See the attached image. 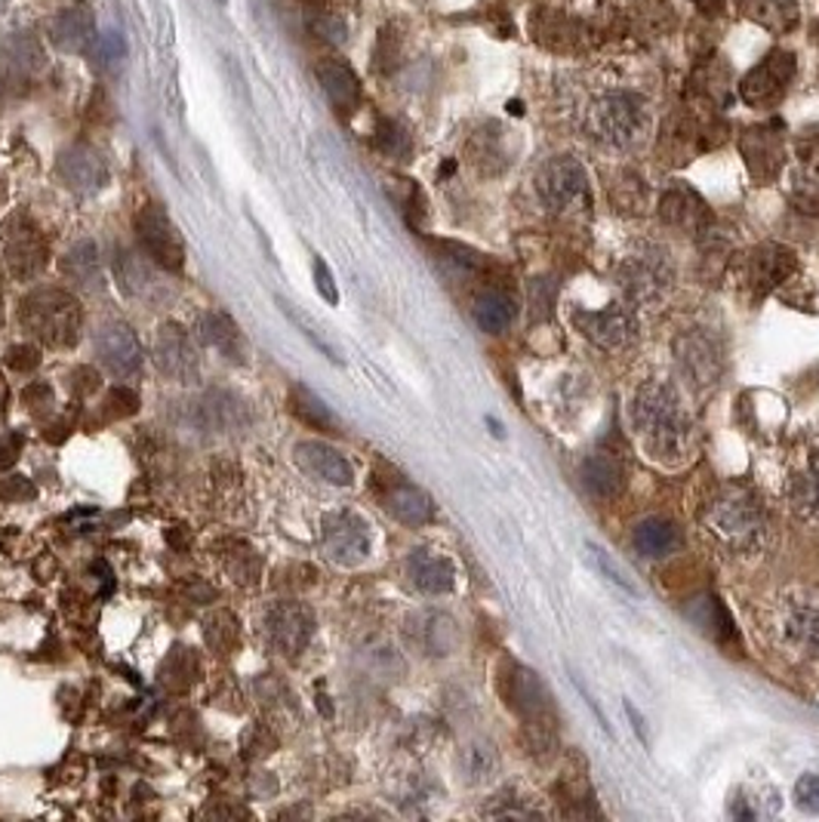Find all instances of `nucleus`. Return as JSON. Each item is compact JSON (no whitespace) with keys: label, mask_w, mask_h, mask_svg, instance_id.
<instances>
[{"label":"nucleus","mask_w":819,"mask_h":822,"mask_svg":"<svg viewBox=\"0 0 819 822\" xmlns=\"http://www.w3.org/2000/svg\"><path fill=\"white\" fill-rule=\"evenodd\" d=\"M632 432L641 447L663 466L684 463L694 444V422L680 407L675 388L663 379L641 382L632 398Z\"/></svg>","instance_id":"1"},{"label":"nucleus","mask_w":819,"mask_h":822,"mask_svg":"<svg viewBox=\"0 0 819 822\" xmlns=\"http://www.w3.org/2000/svg\"><path fill=\"white\" fill-rule=\"evenodd\" d=\"M19 324L29 330V336L49 348H68L78 342L84 311L71 293H65L59 287H41L22 299Z\"/></svg>","instance_id":"2"},{"label":"nucleus","mask_w":819,"mask_h":822,"mask_svg":"<svg viewBox=\"0 0 819 822\" xmlns=\"http://www.w3.org/2000/svg\"><path fill=\"white\" fill-rule=\"evenodd\" d=\"M496 690L506 699L511 712L518 714V721L530 730V740H549V733L555 730V706H552V693L545 690L540 675L533 668L521 666V663H502L499 678H496Z\"/></svg>","instance_id":"3"},{"label":"nucleus","mask_w":819,"mask_h":822,"mask_svg":"<svg viewBox=\"0 0 819 822\" xmlns=\"http://www.w3.org/2000/svg\"><path fill=\"white\" fill-rule=\"evenodd\" d=\"M648 126V105L632 93H607L588 111L591 136L604 145H613V148H629L634 142H641Z\"/></svg>","instance_id":"4"},{"label":"nucleus","mask_w":819,"mask_h":822,"mask_svg":"<svg viewBox=\"0 0 819 822\" xmlns=\"http://www.w3.org/2000/svg\"><path fill=\"white\" fill-rule=\"evenodd\" d=\"M47 237L25 213H13L0 225V271L13 280H32L47 268Z\"/></svg>","instance_id":"5"},{"label":"nucleus","mask_w":819,"mask_h":822,"mask_svg":"<svg viewBox=\"0 0 819 822\" xmlns=\"http://www.w3.org/2000/svg\"><path fill=\"white\" fill-rule=\"evenodd\" d=\"M742 287L752 293V299H764V296L783 287L795 278L798 271V259L795 253L783 244H761L745 259H742Z\"/></svg>","instance_id":"6"},{"label":"nucleus","mask_w":819,"mask_h":822,"mask_svg":"<svg viewBox=\"0 0 819 822\" xmlns=\"http://www.w3.org/2000/svg\"><path fill=\"white\" fill-rule=\"evenodd\" d=\"M136 232H140L142 253H145L152 263L161 265V268H167V271H179V268L186 265L182 237L176 234L173 222L157 203H148L140 216H136Z\"/></svg>","instance_id":"7"},{"label":"nucleus","mask_w":819,"mask_h":822,"mask_svg":"<svg viewBox=\"0 0 819 822\" xmlns=\"http://www.w3.org/2000/svg\"><path fill=\"white\" fill-rule=\"evenodd\" d=\"M742 160L757 182H771L779 176L783 164H786V142H783V124L771 121V124L752 126L742 133Z\"/></svg>","instance_id":"8"},{"label":"nucleus","mask_w":819,"mask_h":822,"mask_svg":"<svg viewBox=\"0 0 819 822\" xmlns=\"http://www.w3.org/2000/svg\"><path fill=\"white\" fill-rule=\"evenodd\" d=\"M792 78H795V56L792 53H771L767 59H761L745 75L740 93L749 105L767 109V105H776L786 96Z\"/></svg>","instance_id":"9"},{"label":"nucleus","mask_w":819,"mask_h":822,"mask_svg":"<svg viewBox=\"0 0 819 822\" xmlns=\"http://www.w3.org/2000/svg\"><path fill=\"white\" fill-rule=\"evenodd\" d=\"M536 188H540L542 201L552 210H567L573 203H579L588 191L586 167L571 155H561L549 160L536 176Z\"/></svg>","instance_id":"10"},{"label":"nucleus","mask_w":819,"mask_h":822,"mask_svg":"<svg viewBox=\"0 0 819 822\" xmlns=\"http://www.w3.org/2000/svg\"><path fill=\"white\" fill-rule=\"evenodd\" d=\"M324 548L342 567H355L370 555V530L355 512H336L324 518Z\"/></svg>","instance_id":"11"},{"label":"nucleus","mask_w":819,"mask_h":822,"mask_svg":"<svg viewBox=\"0 0 819 822\" xmlns=\"http://www.w3.org/2000/svg\"><path fill=\"white\" fill-rule=\"evenodd\" d=\"M311 632H314V620H311L309 610L296 601H278L265 613V635L272 641V647L284 656H296V653L306 651Z\"/></svg>","instance_id":"12"},{"label":"nucleus","mask_w":819,"mask_h":822,"mask_svg":"<svg viewBox=\"0 0 819 822\" xmlns=\"http://www.w3.org/2000/svg\"><path fill=\"white\" fill-rule=\"evenodd\" d=\"M96 357L118 379L140 376L142 370L140 340H136V333L130 326L118 324V321L99 326V333H96Z\"/></svg>","instance_id":"13"},{"label":"nucleus","mask_w":819,"mask_h":822,"mask_svg":"<svg viewBox=\"0 0 819 822\" xmlns=\"http://www.w3.org/2000/svg\"><path fill=\"white\" fill-rule=\"evenodd\" d=\"M573 324H576V330L583 336H588V340L595 342V345H601V348L626 345L634 336V330H638L632 309H626L619 302H610L601 311H573Z\"/></svg>","instance_id":"14"},{"label":"nucleus","mask_w":819,"mask_h":822,"mask_svg":"<svg viewBox=\"0 0 819 822\" xmlns=\"http://www.w3.org/2000/svg\"><path fill=\"white\" fill-rule=\"evenodd\" d=\"M155 364L164 376L176 382H191L198 376V352L191 336L179 324H164L155 336Z\"/></svg>","instance_id":"15"},{"label":"nucleus","mask_w":819,"mask_h":822,"mask_svg":"<svg viewBox=\"0 0 819 822\" xmlns=\"http://www.w3.org/2000/svg\"><path fill=\"white\" fill-rule=\"evenodd\" d=\"M619 284H626L632 299L653 302L672 284V271H668V265H665L660 253L644 249V253H634L632 259L622 265V280Z\"/></svg>","instance_id":"16"},{"label":"nucleus","mask_w":819,"mask_h":822,"mask_svg":"<svg viewBox=\"0 0 819 822\" xmlns=\"http://www.w3.org/2000/svg\"><path fill=\"white\" fill-rule=\"evenodd\" d=\"M660 213L672 229H680L687 234H702L711 229V210L694 188L684 186V182H675L665 191L663 201H660Z\"/></svg>","instance_id":"17"},{"label":"nucleus","mask_w":819,"mask_h":822,"mask_svg":"<svg viewBox=\"0 0 819 822\" xmlns=\"http://www.w3.org/2000/svg\"><path fill=\"white\" fill-rule=\"evenodd\" d=\"M711 527L727 540H749L761 530V509L745 493H727L711 509Z\"/></svg>","instance_id":"18"},{"label":"nucleus","mask_w":819,"mask_h":822,"mask_svg":"<svg viewBox=\"0 0 819 822\" xmlns=\"http://www.w3.org/2000/svg\"><path fill=\"white\" fill-rule=\"evenodd\" d=\"M294 459L299 463V468H306L309 475H314V478H321L327 484L348 487V484L355 481L352 463L340 451H333L330 444H321V441H302V444H296Z\"/></svg>","instance_id":"19"},{"label":"nucleus","mask_w":819,"mask_h":822,"mask_svg":"<svg viewBox=\"0 0 819 822\" xmlns=\"http://www.w3.org/2000/svg\"><path fill=\"white\" fill-rule=\"evenodd\" d=\"M383 509H386L395 521H401L407 527H422L429 524L434 514L432 499L425 490H419L417 484L403 481V478H395L388 481V487L383 490Z\"/></svg>","instance_id":"20"},{"label":"nucleus","mask_w":819,"mask_h":822,"mask_svg":"<svg viewBox=\"0 0 819 822\" xmlns=\"http://www.w3.org/2000/svg\"><path fill=\"white\" fill-rule=\"evenodd\" d=\"M407 574H410V582L425 595H447L456 586V567L432 548H417L407 558Z\"/></svg>","instance_id":"21"},{"label":"nucleus","mask_w":819,"mask_h":822,"mask_svg":"<svg viewBox=\"0 0 819 822\" xmlns=\"http://www.w3.org/2000/svg\"><path fill=\"white\" fill-rule=\"evenodd\" d=\"M93 13L84 3L63 10L59 16L53 19V29H49V41L63 49V53H87V49L93 47Z\"/></svg>","instance_id":"22"},{"label":"nucleus","mask_w":819,"mask_h":822,"mask_svg":"<svg viewBox=\"0 0 819 822\" xmlns=\"http://www.w3.org/2000/svg\"><path fill=\"white\" fill-rule=\"evenodd\" d=\"M579 478H583L591 497L607 499V502L619 499L622 490H626V468L610 453H591L579 468Z\"/></svg>","instance_id":"23"},{"label":"nucleus","mask_w":819,"mask_h":822,"mask_svg":"<svg viewBox=\"0 0 819 822\" xmlns=\"http://www.w3.org/2000/svg\"><path fill=\"white\" fill-rule=\"evenodd\" d=\"M318 80H321L327 99L333 102V109L340 114H352L361 105V80L342 59L318 63Z\"/></svg>","instance_id":"24"},{"label":"nucleus","mask_w":819,"mask_h":822,"mask_svg":"<svg viewBox=\"0 0 819 822\" xmlns=\"http://www.w3.org/2000/svg\"><path fill=\"white\" fill-rule=\"evenodd\" d=\"M198 340L210 348H217L219 355H225L232 364L244 360V342H241V330L234 326V321L222 311H207L198 321Z\"/></svg>","instance_id":"25"},{"label":"nucleus","mask_w":819,"mask_h":822,"mask_svg":"<svg viewBox=\"0 0 819 822\" xmlns=\"http://www.w3.org/2000/svg\"><path fill=\"white\" fill-rule=\"evenodd\" d=\"M634 548L648 558H665V555H675L680 545H684V536H680V527L668 518H648L641 521L632 533Z\"/></svg>","instance_id":"26"},{"label":"nucleus","mask_w":819,"mask_h":822,"mask_svg":"<svg viewBox=\"0 0 819 822\" xmlns=\"http://www.w3.org/2000/svg\"><path fill=\"white\" fill-rule=\"evenodd\" d=\"M413 641L429 656H447L456 647V622L444 613H422L419 625H413Z\"/></svg>","instance_id":"27"},{"label":"nucleus","mask_w":819,"mask_h":822,"mask_svg":"<svg viewBox=\"0 0 819 822\" xmlns=\"http://www.w3.org/2000/svg\"><path fill=\"white\" fill-rule=\"evenodd\" d=\"M792 509L807 521H819V451H810L807 463L792 475Z\"/></svg>","instance_id":"28"},{"label":"nucleus","mask_w":819,"mask_h":822,"mask_svg":"<svg viewBox=\"0 0 819 822\" xmlns=\"http://www.w3.org/2000/svg\"><path fill=\"white\" fill-rule=\"evenodd\" d=\"M687 616L694 620V625L699 632H706L711 641L718 644H730L737 641V625L730 620L727 607L718 601V598H696L694 607L687 610Z\"/></svg>","instance_id":"29"},{"label":"nucleus","mask_w":819,"mask_h":822,"mask_svg":"<svg viewBox=\"0 0 819 822\" xmlns=\"http://www.w3.org/2000/svg\"><path fill=\"white\" fill-rule=\"evenodd\" d=\"M742 13L755 19L761 29L776 34L792 32L798 25V3L795 0H745Z\"/></svg>","instance_id":"30"},{"label":"nucleus","mask_w":819,"mask_h":822,"mask_svg":"<svg viewBox=\"0 0 819 822\" xmlns=\"http://www.w3.org/2000/svg\"><path fill=\"white\" fill-rule=\"evenodd\" d=\"M783 629L795 647H801L810 656H819V604L788 607Z\"/></svg>","instance_id":"31"},{"label":"nucleus","mask_w":819,"mask_h":822,"mask_svg":"<svg viewBox=\"0 0 819 822\" xmlns=\"http://www.w3.org/2000/svg\"><path fill=\"white\" fill-rule=\"evenodd\" d=\"M59 173H63V179L71 188H78V191H96V188L106 182V167H102V160L93 155V152H84V148H75V152H68L63 157V164H59Z\"/></svg>","instance_id":"32"},{"label":"nucleus","mask_w":819,"mask_h":822,"mask_svg":"<svg viewBox=\"0 0 819 822\" xmlns=\"http://www.w3.org/2000/svg\"><path fill=\"white\" fill-rule=\"evenodd\" d=\"M795 198L807 207H819V140H804L798 145Z\"/></svg>","instance_id":"33"},{"label":"nucleus","mask_w":819,"mask_h":822,"mask_svg":"<svg viewBox=\"0 0 819 822\" xmlns=\"http://www.w3.org/2000/svg\"><path fill=\"white\" fill-rule=\"evenodd\" d=\"M472 311H475V321L484 333H506L514 321V302L499 290L480 293Z\"/></svg>","instance_id":"34"},{"label":"nucleus","mask_w":819,"mask_h":822,"mask_svg":"<svg viewBox=\"0 0 819 822\" xmlns=\"http://www.w3.org/2000/svg\"><path fill=\"white\" fill-rule=\"evenodd\" d=\"M290 410L296 413V420H302L306 425L324 429V432H336V416L327 410V403L321 401L318 395H311L309 388H294V395H290Z\"/></svg>","instance_id":"35"},{"label":"nucleus","mask_w":819,"mask_h":822,"mask_svg":"<svg viewBox=\"0 0 819 822\" xmlns=\"http://www.w3.org/2000/svg\"><path fill=\"white\" fill-rule=\"evenodd\" d=\"M63 271L68 278L78 280V284L93 287L96 280H99V247H96L93 241H78L75 247L65 253Z\"/></svg>","instance_id":"36"},{"label":"nucleus","mask_w":819,"mask_h":822,"mask_svg":"<svg viewBox=\"0 0 819 822\" xmlns=\"http://www.w3.org/2000/svg\"><path fill=\"white\" fill-rule=\"evenodd\" d=\"M118 284L124 287L126 296H140V299H152L157 290V280L152 278V271L133 253L118 256Z\"/></svg>","instance_id":"37"},{"label":"nucleus","mask_w":819,"mask_h":822,"mask_svg":"<svg viewBox=\"0 0 819 822\" xmlns=\"http://www.w3.org/2000/svg\"><path fill=\"white\" fill-rule=\"evenodd\" d=\"M586 552H588V560L595 564V570H598V574H601L610 586H617L619 591H626L629 598H638V586L629 579V574L619 567L617 560L607 555V548H601V545H595V543H586Z\"/></svg>","instance_id":"38"},{"label":"nucleus","mask_w":819,"mask_h":822,"mask_svg":"<svg viewBox=\"0 0 819 822\" xmlns=\"http://www.w3.org/2000/svg\"><path fill=\"white\" fill-rule=\"evenodd\" d=\"M496 770V755L487 748V745H472L468 748V764H465V774L468 779H475V782H484V779H490Z\"/></svg>","instance_id":"39"},{"label":"nucleus","mask_w":819,"mask_h":822,"mask_svg":"<svg viewBox=\"0 0 819 822\" xmlns=\"http://www.w3.org/2000/svg\"><path fill=\"white\" fill-rule=\"evenodd\" d=\"M376 145H379V152L398 157L407 155L410 140H407V133H403L401 126L391 124V121H383V124H379V133H376Z\"/></svg>","instance_id":"40"},{"label":"nucleus","mask_w":819,"mask_h":822,"mask_svg":"<svg viewBox=\"0 0 819 822\" xmlns=\"http://www.w3.org/2000/svg\"><path fill=\"white\" fill-rule=\"evenodd\" d=\"M795 804L801 807L804 813H819V776L804 774L795 782Z\"/></svg>","instance_id":"41"},{"label":"nucleus","mask_w":819,"mask_h":822,"mask_svg":"<svg viewBox=\"0 0 819 822\" xmlns=\"http://www.w3.org/2000/svg\"><path fill=\"white\" fill-rule=\"evenodd\" d=\"M314 287L324 293V299L330 302V306H336V302H340L336 284H333V275H330V268H327L324 259H314Z\"/></svg>","instance_id":"42"},{"label":"nucleus","mask_w":819,"mask_h":822,"mask_svg":"<svg viewBox=\"0 0 819 822\" xmlns=\"http://www.w3.org/2000/svg\"><path fill=\"white\" fill-rule=\"evenodd\" d=\"M10 364L16 367V370H34L37 364H41V355L29 348V345H22V348H10Z\"/></svg>","instance_id":"43"},{"label":"nucleus","mask_w":819,"mask_h":822,"mask_svg":"<svg viewBox=\"0 0 819 822\" xmlns=\"http://www.w3.org/2000/svg\"><path fill=\"white\" fill-rule=\"evenodd\" d=\"M626 712H629V718H632V727H634V733H638V740L648 745L650 740H648V730H644V718L638 714V709H634L632 702H626Z\"/></svg>","instance_id":"44"},{"label":"nucleus","mask_w":819,"mask_h":822,"mask_svg":"<svg viewBox=\"0 0 819 822\" xmlns=\"http://www.w3.org/2000/svg\"><path fill=\"white\" fill-rule=\"evenodd\" d=\"M509 111H511V114H521V111H524V109H521V102H511Z\"/></svg>","instance_id":"45"},{"label":"nucleus","mask_w":819,"mask_h":822,"mask_svg":"<svg viewBox=\"0 0 819 822\" xmlns=\"http://www.w3.org/2000/svg\"><path fill=\"white\" fill-rule=\"evenodd\" d=\"M7 3H10V0H0V13H3V10H7Z\"/></svg>","instance_id":"46"},{"label":"nucleus","mask_w":819,"mask_h":822,"mask_svg":"<svg viewBox=\"0 0 819 822\" xmlns=\"http://www.w3.org/2000/svg\"><path fill=\"white\" fill-rule=\"evenodd\" d=\"M0 321H3V309H0Z\"/></svg>","instance_id":"47"},{"label":"nucleus","mask_w":819,"mask_h":822,"mask_svg":"<svg viewBox=\"0 0 819 822\" xmlns=\"http://www.w3.org/2000/svg\"><path fill=\"white\" fill-rule=\"evenodd\" d=\"M0 195H3V186H0Z\"/></svg>","instance_id":"48"}]
</instances>
